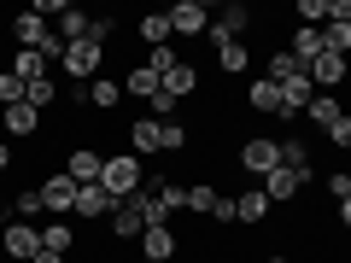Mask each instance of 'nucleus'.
Returning <instances> with one entry per match:
<instances>
[{"label":"nucleus","instance_id":"obj_1","mask_svg":"<svg viewBox=\"0 0 351 263\" xmlns=\"http://www.w3.org/2000/svg\"><path fill=\"white\" fill-rule=\"evenodd\" d=\"M100 188L112 193L117 205H123L129 193H141V188H147V170H141V158H129V152H123V158H106V175H100Z\"/></svg>","mask_w":351,"mask_h":263},{"label":"nucleus","instance_id":"obj_2","mask_svg":"<svg viewBox=\"0 0 351 263\" xmlns=\"http://www.w3.org/2000/svg\"><path fill=\"white\" fill-rule=\"evenodd\" d=\"M100 64H106V47H100V41H71V47H64V76H71L76 88L94 82Z\"/></svg>","mask_w":351,"mask_h":263},{"label":"nucleus","instance_id":"obj_3","mask_svg":"<svg viewBox=\"0 0 351 263\" xmlns=\"http://www.w3.org/2000/svg\"><path fill=\"white\" fill-rule=\"evenodd\" d=\"M36 193H41V211H47V216H59V223L76 211V181H71L64 170L41 175V181H36Z\"/></svg>","mask_w":351,"mask_h":263},{"label":"nucleus","instance_id":"obj_4","mask_svg":"<svg viewBox=\"0 0 351 263\" xmlns=\"http://www.w3.org/2000/svg\"><path fill=\"white\" fill-rule=\"evenodd\" d=\"M240 170L246 175H269V170H281V140H269V135H252V140H240Z\"/></svg>","mask_w":351,"mask_h":263},{"label":"nucleus","instance_id":"obj_5","mask_svg":"<svg viewBox=\"0 0 351 263\" xmlns=\"http://www.w3.org/2000/svg\"><path fill=\"white\" fill-rule=\"evenodd\" d=\"M117 112V105H123V82H117V76H94V82L88 88H76V112Z\"/></svg>","mask_w":351,"mask_h":263},{"label":"nucleus","instance_id":"obj_6","mask_svg":"<svg viewBox=\"0 0 351 263\" xmlns=\"http://www.w3.org/2000/svg\"><path fill=\"white\" fill-rule=\"evenodd\" d=\"M0 251H6V258L36 263V251H41V228H36V223H6V228H0Z\"/></svg>","mask_w":351,"mask_h":263},{"label":"nucleus","instance_id":"obj_7","mask_svg":"<svg viewBox=\"0 0 351 263\" xmlns=\"http://www.w3.org/2000/svg\"><path fill=\"white\" fill-rule=\"evenodd\" d=\"M246 29H252V12H246V6L234 0V6H223V18H211V29H205V41H211V47H228V41H240Z\"/></svg>","mask_w":351,"mask_h":263},{"label":"nucleus","instance_id":"obj_8","mask_svg":"<svg viewBox=\"0 0 351 263\" xmlns=\"http://www.w3.org/2000/svg\"><path fill=\"white\" fill-rule=\"evenodd\" d=\"M304 76H311V88H316V94H328V88H339V82L351 76V64L339 59V53H328V47H322L311 64H304Z\"/></svg>","mask_w":351,"mask_h":263},{"label":"nucleus","instance_id":"obj_9","mask_svg":"<svg viewBox=\"0 0 351 263\" xmlns=\"http://www.w3.org/2000/svg\"><path fill=\"white\" fill-rule=\"evenodd\" d=\"M170 29L176 36H205V29H211V6H205V0H176L170 6Z\"/></svg>","mask_w":351,"mask_h":263},{"label":"nucleus","instance_id":"obj_10","mask_svg":"<svg viewBox=\"0 0 351 263\" xmlns=\"http://www.w3.org/2000/svg\"><path fill=\"white\" fill-rule=\"evenodd\" d=\"M64 175H71L76 188H94V181H100V175H106V158H100V152H94V147H76L71 158H64Z\"/></svg>","mask_w":351,"mask_h":263},{"label":"nucleus","instance_id":"obj_11","mask_svg":"<svg viewBox=\"0 0 351 263\" xmlns=\"http://www.w3.org/2000/svg\"><path fill=\"white\" fill-rule=\"evenodd\" d=\"M135 246H141V258H152V263H176V258H182V240H176V228H147Z\"/></svg>","mask_w":351,"mask_h":263},{"label":"nucleus","instance_id":"obj_12","mask_svg":"<svg viewBox=\"0 0 351 263\" xmlns=\"http://www.w3.org/2000/svg\"><path fill=\"white\" fill-rule=\"evenodd\" d=\"M112 211H117V199L100 188V181H94V188H76V211H71V216H82V223L106 216V223H112Z\"/></svg>","mask_w":351,"mask_h":263},{"label":"nucleus","instance_id":"obj_13","mask_svg":"<svg viewBox=\"0 0 351 263\" xmlns=\"http://www.w3.org/2000/svg\"><path fill=\"white\" fill-rule=\"evenodd\" d=\"M299 188H304V175L287 170V164L263 175V193H269V205H293V199H299Z\"/></svg>","mask_w":351,"mask_h":263},{"label":"nucleus","instance_id":"obj_14","mask_svg":"<svg viewBox=\"0 0 351 263\" xmlns=\"http://www.w3.org/2000/svg\"><path fill=\"white\" fill-rule=\"evenodd\" d=\"M123 94H129V100H158V94H164V76L158 71H152V64H135V71H129L123 76Z\"/></svg>","mask_w":351,"mask_h":263},{"label":"nucleus","instance_id":"obj_15","mask_svg":"<svg viewBox=\"0 0 351 263\" xmlns=\"http://www.w3.org/2000/svg\"><path fill=\"white\" fill-rule=\"evenodd\" d=\"M269 211H276V205H269V193H263V188H246V193L234 199V223H246V228L269 223Z\"/></svg>","mask_w":351,"mask_h":263},{"label":"nucleus","instance_id":"obj_16","mask_svg":"<svg viewBox=\"0 0 351 263\" xmlns=\"http://www.w3.org/2000/svg\"><path fill=\"white\" fill-rule=\"evenodd\" d=\"M47 29H53V24H47V18H41V12H36V6L12 18V36H18V47H24V53H36L41 41H47Z\"/></svg>","mask_w":351,"mask_h":263},{"label":"nucleus","instance_id":"obj_17","mask_svg":"<svg viewBox=\"0 0 351 263\" xmlns=\"http://www.w3.org/2000/svg\"><path fill=\"white\" fill-rule=\"evenodd\" d=\"M164 94H170V100H188V94H199V71H193L188 59H176L170 71H164Z\"/></svg>","mask_w":351,"mask_h":263},{"label":"nucleus","instance_id":"obj_18","mask_svg":"<svg viewBox=\"0 0 351 263\" xmlns=\"http://www.w3.org/2000/svg\"><path fill=\"white\" fill-rule=\"evenodd\" d=\"M147 234V223H141V211H135V199H123L112 211V240H123V246H135V240Z\"/></svg>","mask_w":351,"mask_h":263},{"label":"nucleus","instance_id":"obj_19","mask_svg":"<svg viewBox=\"0 0 351 263\" xmlns=\"http://www.w3.org/2000/svg\"><path fill=\"white\" fill-rule=\"evenodd\" d=\"M135 36L147 41V53H152V47H170V36H176V29H170V12H147V18L135 24Z\"/></svg>","mask_w":351,"mask_h":263},{"label":"nucleus","instance_id":"obj_20","mask_svg":"<svg viewBox=\"0 0 351 263\" xmlns=\"http://www.w3.org/2000/svg\"><path fill=\"white\" fill-rule=\"evenodd\" d=\"M246 105H252V112H269V117H281V88L269 82V76H258V82L246 88Z\"/></svg>","mask_w":351,"mask_h":263},{"label":"nucleus","instance_id":"obj_21","mask_svg":"<svg viewBox=\"0 0 351 263\" xmlns=\"http://www.w3.org/2000/svg\"><path fill=\"white\" fill-rule=\"evenodd\" d=\"M129 147H135L141 158L164 152V140H158V123H152V117H135V123H129Z\"/></svg>","mask_w":351,"mask_h":263},{"label":"nucleus","instance_id":"obj_22","mask_svg":"<svg viewBox=\"0 0 351 263\" xmlns=\"http://www.w3.org/2000/svg\"><path fill=\"white\" fill-rule=\"evenodd\" d=\"M0 123H6V135H36V129H41V112H36V105H6Z\"/></svg>","mask_w":351,"mask_h":263},{"label":"nucleus","instance_id":"obj_23","mask_svg":"<svg viewBox=\"0 0 351 263\" xmlns=\"http://www.w3.org/2000/svg\"><path fill=\"white\" fill-rule=\"evenodd\" d=\"M281 164L304 175V188L316 181V164H311V147H304V140H281Z\"/></svg>","mask_w":351,"mask_h":263},{"label":"nucleus","instance_id":"obj_24","mask_svg":"<svg viewBox=\"0 0 351 263\" xmlns=\"http://www.w3.org/2000/svg\"><path fill=\"white\" fill-rule=\"evenodd\" d=\"M304 117H311V123H316V129L328 135V129H334L339 117H346V105H339L334 94H316V100H311V112H304Z\"/></svg>","mask_w":351,"mask_h":263},{"label":"nucleus","instance_id":"obj_25","mask_svg":"<svg viewBox=\"0 0 351 263\" xmlns=\"http://www.w3.org/2000/svg\"><path fill=\"white\" fill-rule=\"evenodd\" d=\"M217 205H223V193H217L211 181H193L188 188V211L193 216H217Z\"/></svg>","mask_w":351,"mask_h":263},{"label":"nucleus","instance_id":"obj_26","mask_svg":"<svg viewBox=\"0 0 351 263\" xmlns=\"http://www.w3.org/2000/svg\"><path fill=\"white\" fill-rule=\"evenodd\" d=\"M287 53H293L299 64H311L316 53H322V29H304V24H299V29H293V47H287Z\"/></svg>","mask_w":351,"mask_h":263},{"label":"nucleus","instance_id":"obj_27","mask_svg":"<svg viewBox=\"0 0 351 263\" xmlns=\"http://www.w3.org/2000/svg\"><path fill=\"white\" fill-rule=\"evenodd\" d=\"M252 64V53H246V41H228V47H217V71L223 76H240Z\"/></svg>","mask_w":351,"mask_h":263},{"label":"nucleus","instance_id":"obj_28","mask_svg":"<svg viewBox=\"0 0 351 263\" xmlns=\"http://www.w3.org/2000/svg\"><path fill=\"white\" fill-rule=\"evenodd\" d=\"M71 246H76V228L71 223H47V228H41V251H59V258H64Z\"/></svg>","mask_w":351,"mask_h":263},{"label":"nucleus","instance_id":"obj_29","mask_svg":"<svg viewBox=\"0 0 351 263\" xmlns=\"http://www.w3.org/2000/svg\"><path fill=\"white\" fill-rule=\"evenodd\" d=\"M53 100H59V88H53V76H36V82H24V105H36V112H47Z\"/></svg>","mask_w":351,"mask_h":263},{"label":"nucleus","instance_id":"obj_30","mask_svg":"<svg viewBox=\"0 0 351 263\" xmlns=\"http://www.w3.org/2000/svg\"><path fill=\"white\" fill-rule=\"evenodd\" d=\"M293 76H304V64H299V59H293V53H287V47H281V53H269V82H276V88H281V82H293Z\"/></svg>","mask_w":351,"mask_h":263},{"label":"nucleus","instance_id":"obj_31","mask_svg":"<svg viewBox=\"0 0 351 263\" xmlns=\"http://www.w3.org/2000/svg\"><path fill=\"white\" fill-rule=\"evenodd\" d=\"M88 24H94V12H82V6H71V12L59 18V36H64V41H88Z\"/></svg>","mask_w":351,"mask_h":263},{"label":"nucleus","instance_id":"obj_32","mask_svg":"<svg viewBox=\"0 0 351 263\" xmlns=\"http://www.w3.org/2000/svg\"><path fill=\"white\" fill-rule=\"evenodd\" d=\"M158 140H164V152H188V129L182 123H158Z\"/></svg>","mask_w":351,"mask_h":263},{"label":"nucleus","instance_id":"obj_33","mask_svg":"<svg viewBox=\"0 0 351 263\" xmlns=\"http://www.w3.org/2000/svg\"><path fill=\"white\" fill-rule=\"evenodd\" d=\"M12 211H18V223H36V216H41V193H36V188H29V193H18V199H12Z\"/></svg>","mask_w":351,"mask_h":263},{"label":"nucleus","instance_id":"obj_34","mask_svg":"<svg viewBox=\"0 0 351 263\" xmlns=\"http://www.w3.org/2000/svg\"><path fill=\"white\" fill-rule=\"evenodd\" d=\"M0 105H24V82L12 71H0Z\"/></svg>","mask_w":351,"mask_h":263},{"label":"nucleus","instance_id":"obj_35","mask_svg":"<svg viewBox=\"0 0 351 263\" xmlns=\"http://www.w3.org/2000/svg\"><path fill=\"white\" fill-rule=\"evenodd\" d=\"M112 36H117V18H94V24H88V41H100V47H106Z\"/></svg>","mask_w":351,"mask_h":263},{"label":"nucleus","instance_id":"obj_36","mask_svg":"<svg viewBox=\"0 0 351 263\" xmlns=\"http://www.w3.org/2000/svg\"><path fill=\"white\" fill-rule=\"evenodd\" d=\"M328 193H334V205L351 199V170H334V175H328Z\"/></svg>","mask_w":351,"mask_h":263},{"label":"nucleus","instance_id":"obj_37","mask_svg":"<svg viewBox=\"0 0 351 263\" xmlns=\"http://www.w3.org/2000/svg\"><path fill=\"white\" fill-rule=\"evenodd\" d=\"M328 140H334V147H339V152H351V112H346V117H339V123H334V129H328Z\"/></svg>","mask_w":351,"mask_h":263},{"label":"nucleus","instance_id":"obj_38","mask_svg":"<svg viewBox=\"0 0 351 263\" xmlns=\"http://www.w3.org/2000/svg\"><path fill=\"white\" fill-rule=\"evenodd\" d=\"M147 64H152V71L164 76V71H170V64H176V47H152V53H147Z\"/></svg>","mask_w":351,"mask_h":263},{"label":"nucleus","instance_id":"obj_39","mask_svg":"<svg viewBox=\"0 0 351 263\" xmlns=\"http://www.w3.org/2000/svg\"><path fill=\"white\" fill-rule=\"evenodd\" d=\"M339 228H351V199H339Z\"/></svg>","mask_w":351,"mask_h":263},{"label":"nucleus","instance_id":"obj_40","mask_svg":"<svg viewBox=\"0 0 351 263\" xmlns=\"http://www.w3.org/2000/svg\"><path fill=\"white\" fill-rule=\"evenodd\" d=\"M12 164H18V158H12V147H0V170H12Z\"/></svg>","mask_w":351,"mask_h":263},{"label":"nucleus","instance_id":"obj_41","mask_svg":"<svg viewBox=\"0 0 351 263\" xmlns=\"http://www.w3.org/2000/svg\"><path fill=\"white\" fill-rule=\"evenodd\" d=\"M36 263H64V258H59V251H36Z\"/></svg>","mask_w":351,"mask_h":263},{"label":"nucleus","instance_id":"obj_42","mask_svg":"<svg viewBox=\"0 0 351 263\" xmlns=\"http://www.w3.org/2000/svg\"><path fill=\"white\" fill-rule=\"evenodd\" d=\"M6 211H12V199H6V193H0V216H6Z\"/></svg>","mask_w":351,"mask_h":263},{"label":"nucleus","instance_id":"obj_43","mask_svg":"<svg viewBox=\"0 0 351 263\" xmlns=\"http://www.w3.org/2000/svg\"><path fill=\"white\" fill-rule=\"evenodd\" d=\"M258 263H293V258H258Z\"/></svg>","mask_w":351,"mask_h":263},{"label":"nucleus","instance_id":"obj_44","mask_svg":"<svg viewBox=\"0 0 351 263\" xmlns=\"http://www.w3.org/2000/svg\"><path fill=\"white\" fill-rule=\"evenodd\" d=\"M141 263H152V258H141Z\"/></svg>","mask_w":351,"mask_h":263},{"label":"nucleus","instance_id":"obj_45","mask_svg":"<svg viewBox=\"0 0 351 263\" xmlns=\"http://www.w3.org/2000/svg\"><path fill=\"white\" fill-rule=\"evenodd\" d=\"M0 263H6V258H0Z\"/></svg>","mask_w":351,"mask_h":263},{"label":"nucleus","instance_id":"obj_46","mask_svg":"<svg viewBox=\"0 0 351 263\" xmlns=\"http://www.w3.org/2000/svg\"><path fill=\"white\" fill-rule=\"evenodd\" d=\"M346 64H351V59H346Z\"/></svg>","mask_w":351,"mask_h":263}]
</instances>
